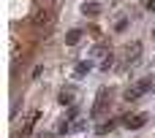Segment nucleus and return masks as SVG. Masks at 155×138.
Listing matches in <instances>:
<instances>
[{
  "label": "nucleus",
  "instance_id": "obj_3",
  "mask_svg": "<svg viewBox=\"0 0 155 138\" xmlns=\"http://www.w3.org/2000/svg\"><path fill=\"white\" fill-rule=\"evenodd\" d=\"M79 38H82V33H79V30H71V33L65 35V43H76Z\"/></svg>",
  "mask_w": 155,
  "mask_h": 138
},
{
  "label": "nucleus",
  "instance_id": "obj_8",
  "mask_svg": "<svg viewBox=\"0 0 155 138\" xmlns=\"http://www.w3.org/2000/svg\"><path fill=\"white\" fill-rule=\"evenodd\" d=\"M71 100H74V98H71V92H63V95H60V103H63V106H65V103H71Z\"/></svg>",
  "mask_w": 155,
  "mask_h": 138
},
{
  "label": "nucleus",
  "instance_id": "obj_2",
  "mask_svg": "<svg viewBox=\"0 0 155 138\" xmlns=\"http://www.w3.org/2000/svg\"><path fill=\"white\" fill-rule=\"evenodd\" d=\"M125 125H128V127H142V125H144V117H142V114H134V117L125 119Z\"/></svg>",
  "mask_w": 155,
  "mask_h": 138
},
{
  "label": "nucleus",
  "instance_id": "obj_6",
  "mask_svg": "<svg viewBox=\"0 0 155 138\" xmlns=\"http://www.w3.org/2000/svg\"><path fill=\"white\" fill-rule=\"evenodd\" d=\"M87 71H90V65H87V62H82V65H79V68H76V76H84V73H87Z\"/></svg>",
  "mask_w": 155,
  "mask_h": 138
},
{
  "label": "nucleus",
  "instance_id": "obj_7",
  "mask_svg": "<svg viewBox=\"0 0 155 138\" xmlns=\"http://www.w3.org/2000/svg\"><path fill=\"white\" fill-rule=\"evenodd\" d=\"M84 14H98V5H95V3H90V5H84Z\"/></svg>",
  "mask_w": 155,
  "mask_h": 138
},
{
  "label": "nucleus",
  "instance_id": "obj_9",
  "mask_svg": "<svg viewBox=\"0 0 155 138\" xmlns=\"http://www.w3.org/2000/svg\"><path fill=\"white\" fill-rule=\"evenodd\" d=\"M112 127H114V125H112V122H109V125H101V127H98V133H101V136H104V133H109V130H112Z\"/></svg>",
  "mask_w": 155,
  "mask_h": 138
},
{
  "label": "nucleus",
  "instance_id": "obj_1",
  "mask_svg": "<svg viewBox=\"0 0 155 138\" xmlns=\"http://www.w3.org/2000/svg\"><path fill=\"white\" fill-rule=\"evenodd\" d=\"M106 98H109V95H106V89H101V92H98V103H95V108H93V114H95V117L104 111V106H106Z\"/></svg>",
  "mask_w": 155,
  "mask_h": 138
},
{
  "label": "nucleus",
  "instance_id": "obj_5",
  "mask_svg": "<svg viewBox=\"0 0 155 138\" xmlns=\"http://www.w3.org/2000/svg\"><path fill=\"white\" fill-rule=\"evenodd\" d=\"M33 22H35V24H41V22H46V11H38V14L33 16Z\"/></svg>",
  "mask_w": 155,
  "mask_h": 138
},
{
  "label": "nucleus",
  "instance_id": "obj_4",
  "mask_svg": "<svg viewBox=\"0 0 155 138\" xmlns=\"http://www.w3.org/2000/svg\"><path fill=\"white\" fill-rule=\"evenodd\" d=\"M139 92H142L139 87H131V89L125 92V100H136V98H139Z\"/></svg>",
  "mask_w": 155,
  "mask_h": 138
}]
</instances>
